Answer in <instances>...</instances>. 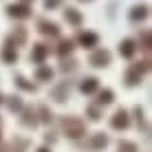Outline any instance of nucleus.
I'll list each match as a JSON object with an SVG mask.
<instances>
[{
	"instance_id": "f257e3e1",
	"label": "nucleus",
	"mask_w": 152,
	"mask_h": 152,
	"mask_svg": "<svg viewBox=\"0 0 152 152\" xmlns=\"http://www.w3.org/2000/svg\"><path fill=\"white\" fill-rule=\"evenodd\" d=\"M93 62H108V55L106 53H99V55H95V60Z\"/></svg>"
},
{
	"instance_id": "f03ea898",
	"label": "nucleus",
	"mask_w": 152,
	"mask_h": 152,
	"mask_svg": "<svg viewBox=\"0 0 152 152\" xmlns=\"http://www.w3.org/2000/svg\"><path fill=\"white\" fill-rule=\"evenodd\" d=\"M93 82H95V80H88V84H84V91H93V88H95Z\"/></svg>"
},
{
	"instance_id": "7ed1b4c3",
	"label": "nucleus",
	"mask_w": 152,
	"mask_h": 152,
	"mask_svg": "<svg viewBox=\"0 0 152 152\" xmlns=\"http://www.w3.org/2000/svg\"><path fill=\"white\" fill-rule=\"evenodd\" d=\"M60 2V0H46V4H49V7H53V4H57Z\"/></svg>"
}]
</instances>
